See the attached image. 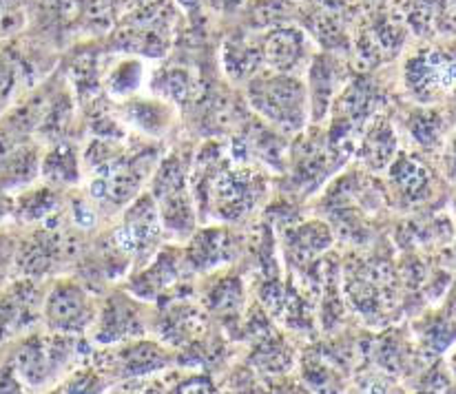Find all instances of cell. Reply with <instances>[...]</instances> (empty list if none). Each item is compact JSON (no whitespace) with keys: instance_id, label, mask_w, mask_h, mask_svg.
<instances>
[{"instance_id":"6da1fadb","label":"cell","mask_w":456,"mask_h":394,"mask_svg":"<svg viewBox=\"0 0 456 394\" xmlns=\"http://www.w3.org/2000/svg\"><path fill=\"white\" fill-rule=\"evenodd\" d=\"M456 89V40H419L399 61V91L408 104L441 107Z\"/></svg>"},{"instance_id":"7a4b0ae2","label":"cell","mask_w":456,"mask_h":394,"mask_svg":"<svg viewBox=\"0 0 456 394\" xmlns=\"http://www.w3.org/2000/svg\"><path fill=\"white\" fill-rule=\"evenodd\" d=\"M86 339L69 334L31 332L13 341L12 357L4 368L25 386V390H47L71 374V365L85 357ZM12 343V341H9Z\"/></svg>"},{"instance_id":"3957f363","label":"cell","mask_w":456,"mask_h":394,"mask_svg":"<svg viewBox=\"0 0 456 394\" xmlns=\"http://www.w3.org/2000/svg\"><path fill=\"white\" fill-rule=\"evenodd\" d=\"M246 103L255 116L281 135H302L313 125L310 95L304 76L259 71L246 82Z\"/></svg>"},{"instance_id":"277c9868","label":"cell","mask_w":456,"mask_h":394,"mask_svg":"<svg viewBox=\"0 0 456 394\" xmlns=\"http://www.w3.org/2000/svg\"><path fill=\"white\" fill-rule=\"evenodd\" d=\"M191 164L193 158L182 153H168L162 158L149 185V193L158 204L159 218L167 237L173 242H189L198 222L193 189H191Z\"/></svg>"},{"instance_id":"5b68a950","label":"cell","mask_w":456,"mask_h":394,"mask_svg":"<svg viewBox=\"0 0 456 394\" xmlns=\"http://www.w3.org/2000/svg\"><path fill=\"white\" fill-rule=\"evenodd\" d=\"M167 237L153 195L144 191L135 201H131L118 218L116 226L109 233V240L122 258L129 259L134 270L144 268L162 249Z\"/></svg>"},{"instance_id":"8992f818","label":"cell","mask_w":456,"mask_h":394,"mask_svg":"<svg viewBox=\"0 0 456 394\" xmlns=\"http://www.w3.org/2000/svg\"><path fill=\"white\" fill-rule=\"evenodd\" d=\"M344 288L353 308L370 324L383 322L396 304L395 268L386 258H354L346 266Z\"/></svg>"},{"instance_id":"52a82bcc","label":"cell","mask_w":456,"mask_h":394,"mask_svg":"<svg viewBox=\"0 0 456 394\" xmlns=\"http://www.w3.org/2000/svg\"><path fill=\"white\" fill-rule=\"evenodd\" d=\"M441 182L445 180L441 177L439 167L432 164L430 158L410 149L401 151L383 176L387 204L405 213L430 206L441 193Z\"/></svg>"},{"instance_id":"ba28073f","label":"cell","mask_w":456,"mask_h":394,"mask_svg":"<svg viewBox=\"0 0 456 394\" xmlns=\"http://www.w3.org/2000/svg\"><path fill=\"white\" fill-rule=\"evenodd\" d=\"M102 301L74 277H58L49 283L43 306V326L47 332L82 337L91 334Z\"/></svg>"},{"instance_id":"9c48e42d","label":"cell","mask_w":456,"mask_h":394,"mask_svg":"<svg viewBox=\"0 0 456 394\" xmlns=\"http://www.w3.org/2000/svg\"><path fill=\"white\" fill-rule=\"evenodd\" d=\"M264 71L305 76L310 62L317 56L314 40L299 25H275L259 38Z\"/></svg>"},{"instance_id":"30bf717a","label":"cell","mask_w":456,"mask_h":394,"mask_svg":"<svg viewBox=\"0 0 456 394\" xmlns=\"http://www.w3.org/2000/svg\"><path fill=\"white\" fill-rule=\"evenodd\" d=\"M144 332H147V326H144L138 297L131 295L129 291L113 292V295L104 297V301L100 304L98 322L91 330V341L113 348L144 339Z\"/></svg>"},{"instance_id":"8fae6325","label":"cell","mask_w":456,"mask_h":394,"mask_svg":"<svg viewBox=\"0 0 456 394\" xmlns=\"http://www.w3.org/2000/svg\"><path fill=\"white\" fill-rule=\"evenodd\" d=\"M350 65L346 58L335 52H319L305 71V86L310 95L313 125H322L330 116L332 104L337 103L346 86L350 85Z\"/></svg>"},{"instance_id":"7c38bea8","label":"cell","mask_w":456,"mask_h":394,"mask_svg":"<svg viewBox=\"0 0 456 394\" xmlns=\"http://www.w3.org/2000/svg\"><path fill=\"white\" fill-rule=\"evenodd\" d=\"M47 297V288L38 279L13 277L4 288L3 319H4V341H16L27 337L38 322H43V306Z\"/></svg>"},{"instance_id":"4fadbf2b","label":"cell","mask_w":456,"mask_h":394,"mask_svg":"<svg viewBox=\"0 0 456 394\" xmlns=\"http://www.w3.org/2000/svg\"><path fill=\"white\" fill-rule=\"evenodd\" d=\"M104 357L109 359H102V364H98L95 368L107 379L116 377L122 382L147 379L149 374L159 373L171 364V355L159 343L147 341V339L109 348Z\"/></svg>"},{"instance_id":"5bb4252c","label":"cell","mask_w":456,"mask_h":394,"mask_svg":"<svg viewBox=\"0 0 456 394\" xmlns=\"http://www.w3.org/2000/svg\"><path fill=\"white\" fill-rule=\"evenodd\" d=\"M401 131L386 111L363 127L354 146V164L370 176H386L387 168L401 153Z\"/></svg>"},{"instance_id":"9a60e30c","label":"cell","mask_w":456,"mask_h":394,"mask_svg":"<svg viewBox=\"0 0 456 394\" xmlns=\"http://www.w3.org/2000/svg\"><path fill=\"white\" fill-rule=\"evenodd\" d=\"M401 129L408 137V149L436 160L445 144V137L452 131L444 107H417L408 104L401 113Z\"/></svg>"},{"instance_id":"2e32d148","label":"cell","mask_w":456,"mask_h":394,"mask_svg":"<svg viewBox=\"0 0 456 394\" xmlns=\"http://www.w3.org/2000/svg\"><path fill=\"white\" fill-rule=\"evenodd\" d=\"M232 258H237V242L235 233L228 226L200 228L182 249L184 268H193L198 273L220 268Z\"/></svg>"},{"instance_id":"e0dca14e","label":"cell","mask_w":456,"mask_h":394,"mask_svg":"<svg viewBox=\"0 0 456 394\" xmlns=\"http://www.w3.org/2000/svg\"><path fill=\"white\" fill-rule=\"evenodd\" d=\"M182 268H184L182 249L171 244L162 246L159 253L144 268L134 270V277H131L126 291L138 300H155L177 282Z\"/></svg>"},{"instance_id":"ac0fdd59","label":"cell","mask_w":456,"mask_h":394,"mask_svg":"<svg viewBox=\"0 0 456 394\" xmlns=\"http://www.w3.org/2000/svg\"><path fill=\"white\" fill-rule=\"evenodd\" d=\"M120 118L126 127L155 140L173 129L177 120V107L151 94V98H134L122 103Z\"/></svg>"},{"instance_id":"d6986e66","label":"cell","mask_w":456,"mask_h":394,"mask_svg":"<svg viewBox=\"0 0 456 394\" xmlns=\"http://www.w3.org/2000/svg\"><path fill=\"white\" fill-rule=\"evenodd\" d=\"M82 173H85V162L71 142H58L52 144L43 155V167H40V177L49 186H76L80 185Z\"/></svg>"},{"instance_id":"ffe728a7","label":"cell","mask_w":456,"mask_h":394,"mask_svg":"<svg viewBox=\"0 0 456 394\" xmlns=\"http://www.w3.org/2000/svg\"><path fill=\"white\" fill-rule=\"evenodd\" d=\"M40 167H43V155L38 153L34 144H13L4 149L3 164V180L4 193L29 189L40 177Z\"/></svg>"},{"instance_id":"44dd1931","label":"cell","mask_w":456,"mask_h":394,"mask_svg":"<svg viewBox=\"0 0 456 394\" xmlns=\"http://www.w3.org/2000/svg\"><path fill=\"white\" fill-rule=\"evenodd\" d=\"M144 58L138 56H122L116 58L107 71H102L100 82L102 89L107 91L109 98L118 100V103H129V100L138 98L144 85Z\"/></svg>"},{"instance_id":"7402d4cb","label":"cell","mask_w":456,"mask_h":394,"mask_svg":"<svg viewBox=\"0 0 456 394\" xmlns=\"http://www.w3.org/2000/svg\"><path fill=\"white\" fill-rule=\"evenodd\" d=\"M12 201V215L25 226L31 224H45L52 219L53 215L61 213V200L53 186H29V189L13 193Z\"/></svg>"},{"instance_id":"603a6c76","label":"cell","mask_w":456,"mask_h":394,"mask_svg":"<svg viewBox=\"0 0 456 394\" xmlns=\"http://www.w3.org/2000/svg\"><path fill=\"white\" fill-rule=\"evenodd\" d=\"M436 167H439L441 177L448 185L456 186V127L445 137L444 149H441L439 158H436Z\"/></svg>"},{"instance_id":"cb8c5ba5","label":"cell","mask_w":456,"mask_h":394,"mask_svg":"<svg viewBox=\"0 0 456 394\" xmlns=\"http://www.w3.org/2000/svg\"><path fill=\"white\" fill-rule=\"evenodd\" d=\"M167 394H217V388L208 374H189L173 383Z\"/></svg>"},{"instance_id":"d4e9b609","label":"cell","mask_w":456,"mask_h":394,"mask_svg":"<svg viewBox=\"0 0 456 394\" xmlns=\"http://www.w3.org/2000/svg\"><path fill=\"white\" fill-rule=\"evenodd\" d=\"M346 394H399V390H396V386L392 383L390 377L381 379L370 374V377L357 379Z\"/></svg>"},{"instance_id":"484cf974","label":"cell","mask_w":456,"mask_h":394,"mask_svg":"<svg viewBox=\"0 0 456 394\" xmlns=\"http://www.w3.org/2000/svg\"><path fill=\"white\" fill-rule=\"evenodd\" d=\"M441 107H444V111H445V116H448V122H450V127H456V89L452 91V94H450V98L445 100L444 104H441Z\"/></svg>"},{"instance_id":"4316f807","label":"cell","mask_w":456,"mask_h":394,"mask_svg":"<svg viewBox=\"0 0 456 394\" xmlns=\"http://www.w3.org/2000/svg\"><path fill=\"white\" fill-rule=\"evenodd\" d=\"M448 368L450 373H452V377L456 379V346L448 352Z\"/></svg>"}]
</instances>
